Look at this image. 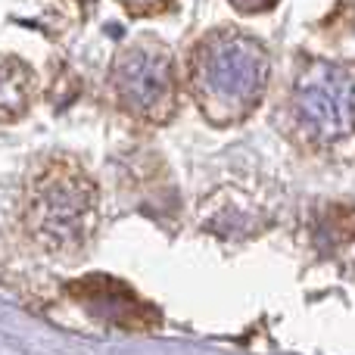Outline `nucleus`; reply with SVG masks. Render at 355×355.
I'll list each match as a JSON object with an SVG mask.
<instances>
[{"label":"nucleus","instance_id":"1","mask_svg":"<svg viewBox=\"0 0 355 355\" xmlns=\"http://www.w3.org/2000/svg\"><path fill=\"white\" fill-rule=\"evenodd\" d=\"M265 47L240 28H218L200 37L190 56V94L215 125L240 122L256 110L268 85Z\"/></svg>","mask_w":355,"mask_h":355},{"label":"nucleus","instance_id":"2","mask_svg":"<svg viewBox=\"0 0 355 355\" xmlns=\"http://www.w3.org/2000/svg\"><path fill=\"white\" fill-rule=\"evenodd\" d=\"M97 215V190L91 178L72 162H50L31 178L25 221L35 240L47 250L81 246L94 227Z\"/></svg>","mask_w":355,"mask_h":355},{"label":"nucleus","instance_id":"3","mask_svg":"<svg viewBox=\"0 0 355 355\" xmlns=\"http://www.w3.org/2000/svg\"><path fill=\"white\" fill-rule=\"evenodd\" d=\"M112 91L125 112L162 125L178 110V75L172 50L150 35L135 37L112 62Z\"/></svg>","mask_w":355,"mask_h":355},{"label":"nucleus","instance_id":"4","mask_svg":"<svg viewBox=\"0 0 355 355\" xmlns=\"http://www.w3.org/2000/svg\"><path fill=\"white\" fill-rule=\"evenodd\" d=\"M352 69L318 62V66L306 69L296 81V122L306 131V137L318 144L340 141L352 131Z\"/></svg>","mask_w":355,"mask_h":355},{"label":"nucleus","instance_id":"5","mask_svg":"<svg viewBox=\"0 0 355 355\" xmlns=\"http://www.w3.org/2000/svg\"><path fill=\"white\" fill-rule=\"evenodd\" d=\"M69 290L103 321H116L125 327H144L159 321L153 309L137 300V293H131L125 284L110 281V277H87L81 284H72Z\"/></svg>","mask_w":355,"mask_h":355},{"label":"nucleus","instance_id":"6","mask_svg":"<svg viewBox=\"0 0 355 355\" xmlns=\"http://www.w3.org/2000/svg\"><path fill=\"white\" fill-rule=\"evenodd\" d=\"M35 72L19 56H0V122H19L35 103Z\"/></svg>","mask_w":355,"mask_h":355},{"label":"nucleus","instance_id":"7","mask_svg":"<svg viewBox=\"0 0 355 355\" xmlns=\"http://www.w3.org/2000/svg\"><path fill=\"white\" fill-rule=\"evenodd\" d=\"M125 10H128V12H135V16H141V12H162V10H168V6H141V3H128V6H125Z\"/></svg>","mask_w":355,"mask_h":355}]
</instances>
